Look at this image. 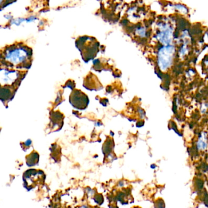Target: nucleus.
Segmentation results:
<instances>
[{"instance_id": "obj_8", "label": "nucleus", "mask_w": 208, "mask_h": 208, "mask_svg": "<svg viewBox=\"0 0 208 208\" xmlns=\"http://www.w3.org/2000/svg\"><path fill=\"white\" fill-rule=\"evenodd\" d=\"M3 1V0H0V3H1Z\"/></svg>"}, {"instance_id": "obj_5", "label": "nucleus", "mask_w": 208, "mask_h": 208, "mask_svg": "<svg viewBox=\"0 0 208 208\" xmlns=\"http://www.w3.org/2000/svg\"><path fill=\"white\" fill-rule=\"evenodd\" d=\"M135 33L137 36L144 38L147 36V33H148V29L147 27H146V26L144 25H137V28L135 30Z\"/></svg>"}, {"instance_id": "obj_6", "label": "nucleus", "mask_w": 208, "mask_h": 208, "mask_svg": "<svg viewBox=\"0 0 208 208\" xmlns=\"http://www.w3.org/2000/svg\"><path fill=\"white\" fill-rule=\"evenodd\" d=\"M174 7L175 10L181 14L184 15V14H187L188 13L189 10L188 7L183 4H181V3L175 4Z\"/></svg>"}, {"instance_id": "obj_7", "label": "nucleus", "mask_w": 208, "mask_h": 208, "mask_svg": "<svg viewBox=\"0 0 208 208\" xmlns=\"http://www.w3.org/2000/svg\"><path fill=\"white\" fill-rule=\"evenodd\" d=\"M206 146H207V143H206V136L203 135L199 138V140L197 143V147L199 150H203L206 148Z\"/></svg>"}, {"instance_id": "obj_1", "label": "nucleus", "mask_w": 208, "mask_h": 208, "mask_svg": "<svg viewBox=\"0 0 208 208\" xmlns=\"http://www.w3.org/2000/svg\"><path fill=\"white\" fill-rule=\"evenodd\" d=\"M31 50L24 44H14L3 51L1 61L9 67L16 68H29L31 62Z\"/></svg>"}, {"instance_id": "obj_3", "label": "nucleus", "mask_w": 208, "mask_h": 208, "mask_svg": "<svg viewBox=\"0 0 208 208\" xmlns=\"http://www.w3.org/2000/svg\"><path fill=\"white\" fill-rule=\"evenodd\" d=\"M23 76L21 71L16 69H0V87L14 88L15 86H18L20 83L19 80H22Z\"/></svg>"}, {"instance_id": "obj_9", "label": "nucleus", "mask_w": 208, "mask_h": 208, "mask_svg": "<svg viewBox=\"0 0 208 208\" xmlns=\"http://www.w3.org/2000/svg\"><path fill=\"white\" fill-rule=\"evenodd\" d=\"M206 63H207V65H208V60H207V62H206Z\"/></svg>"}, {"instance_id": "obj_2", "label": "nucleus", "mask_w": 208, "mask_h": 208, "mask_svg": "<svg viewBox=\"0 0 208 208\" xmlns=\"http://www.w3.org/2000/svg\"><path fill=\"white\" fill-rule=\"evenodd\" d=\"M156 39L164 46L172 44L175 36V29L166 20H159L156 24Z\"/></svg>"}, {"instance_id": "obj_4", "label": "nucleus", "mask_w": 208, "mask_h": 208, "mask_svg": "<svg viewBox=\"0 0 208 208\" xmlns=\"http://www.w3.org/2000/svg\"><path fill=\"white\" fill-rule=\"evenodd\" d=\"M175 54L173 45L163 46L158 52V64L162 71H166L171 66Z\"/></svg>"}]
</instances>
